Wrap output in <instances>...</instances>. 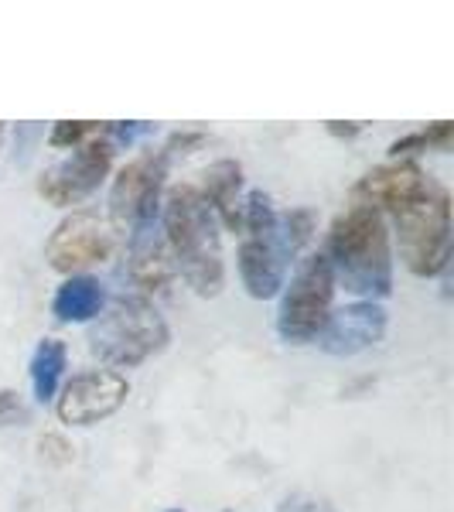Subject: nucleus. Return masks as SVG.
<instances>
[{"label":"nucleus","instance_id":"obj_18","mask_svg":"<svg viewBox=\"0 0 454 512\" xmlns=\"http://www.w3.org/2000/svg\"><path fill=\"white\" fill-rule=\"evenodd\" d=\"M315 222H318V216L311 209H291V212L280 216V233H284L287 246H291L294 253L311 239V233H315Z\"/></svg>","mask_w":454,"mask_h":512},{"label":"nucleus","instance_id":"obj_7","mask_svg":"<svg viewBox=\"0 0 454 512\" xmlns=\"http://www.w3.org/2000/svg\"><path fill=\"white\" fill-rule=\"evenodd\" d=\"M113 154H117V144H113L103 127V134L79 144L65 161L45 168V175L38 181V195L45 198V202L59 205V209L82 205L89 195L99 192V185H103L106 178H110Z\"/></svg>","mask_w":454,"mask_h":512},{"label":"nucleus","instance_id":"obj_11","mask_svg":"<svg viewBox=\"0 0 454 512\" xmlns=\"http://www.w3.org/2000/svg\"><path fill=\"white\" fill-rule=\"evenodd\" d=\"M386 325H390V315L379 301H352L345 308H332L318 335V345L328 355L349 359V355H359L383 342Z\"/></svg>","mask_w":454,"mask_h":512},{"label":"nucleus","instance_id":"obj_10","mask_svg":"<svg viewBox=\"0 0 454 512\" xmlns=\"http://www.w3.org/2000/svg\"><path fill=\"white\" fill-rule=\"evenodd\" d=\"M291 256H294V250L287 246L284 233H280V216L270 233L243 236L236 263H239V280H243L246 294L257 297V301L277 297L284 291L287 270H291Z\"/></svg>","mask_w":454,"mask_h":512},{"label":"nucleus","instance_id":"obj_15","mask_svg":"<svg viewBox=\"0 0 454 512\" xmlns=\"http://www.w3.org/2000/svg\"><path fill=\"white\" fill-rule=\"evenodd\" d=\"M103 304H106L103 284L89 274H76V277H65L59 284V291L52 297V315L65 321V325H86V321L99 318Z\"/></svg>","mask_w":454,"mask_h":512},{"label":"nucleus","instance_id":"obj_14","mask_svg":"<svg viewBox=\"0 0 454 512\" xmlns=\"http://www.w3.org/2000/svg\"><path fill=\"white\" fill-rule=\"evenodd\" d=\"M239 188H243V168L239 161H216L202 171V198L216 212L222 226L239 229Z\"/></svg>","mask_w":454,"mask_h":512},{"label":"nucleus","instance_id":"obj_23","mask_svg":"<svg viewBox=\"0 0 454 512\" xmlns=\"http://www.w3.org/2000/svg\"><path fill=\"white\" fill-rule=\"evenodd\" d=\"M0 147H4V123H0Z\"/></svg>","mask_w":454,"mask_h":512},{"label":"nucleus","instance_id":"obj_5","mask_svg":"<svg viewBox=\"0 0 454 512\" xmlns=\"http://www.w3.org/2000/svg\"><path fill=\"white\" fill-rule=\"evenodd\" d=\"M335 301V274L325 253H308L297 260L291 280H284L277 308V332L284 342L304 345L315 342L332 315Z\"/></svg>","mask_w":454,"mask_h":512},{"label":"nucleus","instance_id":"obj_9","mask_svg":"<svg viewBox=\"0 0 454 512\" xmlns=\"http://www.w3.org/2000/svg\"><path fill=\"white\" fill-rule=\"evenodd\" d=\"M130 383L113 369H86L65 379L55 396V414L69 427H93L99 420L113 417L127 403Z\"/></svg>","mask_w":454,"mask_h":512},{"label":"nucleus","instance_id":"obj_20","mask_svg":"<svg viewBox=\"0 0 454 512\" xmlns=\"http://www.w3.org/2000/svg\"><path fill=\"white\" fill-rule=\"evenodd\" d=\"M31 420V407L18 390H0V427H24Z\"/></svg>","mask_w":454,"mask_h":512},{"label":"nucleus","instance_id":"obj_3","mask_svg":"<svg viewBox=\"0 0 454 512\" xmlns=\"http://www.w3.org/2000/svg\"><path fill=\"white\" fill-rule=\"evenodd\" d=\"M171 342V328L158 308L147 297H117L99 318L89 325V352L103 362L106 369L144 366L147 359L161 355Z\"/></svg>","mask_w":454,"mask_h":512},{"label":"nucleus","instance_id":"obj_24","mask_svg":"<svg viewBox=\"0 0 454 512\" xmlns=\"http://www.w3.org/2000/svg\"><path fill=\"white\" fill-rule=\"evenodd\" d=\"M164 512H185V509H164Z\"/></svg>","mask_w":454,"mask_h":512},{"label":"nucleus","instance_id":"obj_16","mask_svg":"<svg viewBox=\"0 0 454 512\" xmlns=\"http://www.w3.org/2000/svg\"><path fill=\"white\" fill-rule=\"evenodd\" d=\"M65 366H69V349H65L62 338H41L31 352L28 362V376H31V390H35L38 403H48L59 396Z\"/></svg>","mask_w":454,"mask_h":512},{"label":"nucleus","instance_id":"obj_2","mask_svg":"<svg viewBox=\"0 0 454 512\" xmlns=\"http://www.w3.org/2000/svg\"><path fill=\"white\" fill-rule=\"evenodd\" d=\"M325 260L342 284L362 301H379L393 291V250L386 219L369 205L352 202L342 216H335L325 239Z\"/></svg>","mask_w":454,"mask_h":512},{"label":"nucleus","instance_id":"obj_19","mask_svg":"<svg viewBox=\"0 0 454 512\" xmlns=\"http://www.w3.org/2000/svg\"><path fill=\"white\" fill-rule=\"evenodd\" d=\"M38 458L52 468H65V465H72V458H76V448H72L62 434H41L38 437Z\"/></svg>","mask_w":454,"mask_h":512},{"label":"nucleus","instance_id":"obj_13","mask_svg":"<svg viewBox=\"0 0 454 512\" xmlns=\"http://www.w3.org/2000/svg\"><path fill=\"white\" fill-rule=\"evenodd\" d=\"M130 277L144 291H161L175 277V260H171L164 236L154 233V226L130 233Z\"/></svg>","mask_w":454,"mask_h":512},{"label":"nucleus","instance_id":"obj_6","mask_svg":"<svg viewBox=\"0 0 454 512\" xmlns=\"http://www.w3.org/2000/svg\"><path fill=\"white\" fill-rule=\"evenodd\" d=\"M168 178V154L144 151L134 161H127L113 178L110 188V226L113 233H137L144 226H154L161 209V188Z\"/></svg>","mask_w":454,"mask_h":512},{"label":"nucleus","instance_id":"obj_1","mask_svg":"<svg viewBox=\"0 0 454 512\" xmlns=\"http://www.w3.org/2000/svg\"><path fill=\"white\" fill-rule=\"evenodd\" d=\"M164 209V243L175 260V270L185 277L198 297H219L226 287V260H222L219 219L209 209L195 185H171L161 202Z\"/></svg>","mask_w":454,"mask_h":512},{"label":"nucleus","instance_id":"obj_4","mask_svg":"<svg viewBox=\"0 0 454 512\" xmlns=\"http://www.w3.org/2000/svg\"><path fill=\"white\" fill-rule=\"evenodd\" d=\"M400 260L414 277H441L451 263V198L441 185L393 212Z\"/></svg>","mask_w":454,"mask_h":512},{"label":"nucleus","instance_id":"obj_21","mask_svg":"<svg viewBox=\"0 0 454 512\" xmlns=\"http://www.w3.org/2000/svg\"><path fill=\"white\" fill-rule=\"evenodd\" d=\"M280 512H332L325 502L311 499V495H291V499L280 502Z\"/></svg>","mask_w":454,"mask_h":512},{"label":"nucleus","instance_id":"obj_12","mask_svg":"<svg viewBox=\"0 0 454 512\" xmlns=\"http://www.w3.org/2000/svg\"><path fill=\"white\" fill-rule=\"evenodd\" d=\"M431 188H434V181L424 175V168H420L417 161L403 158V161L379 164V168L369 171L356 185V202L376 209L379 216H383V212L393 216V212L407 209L410 202L424 198Z\"/></svg>","mask_w":454,"mask_h":512},{"label":"nucleus","instance_id":"obj_17","mask_svg":"<svg viewBox=\"0 0 454 512\" xmlns=\"http://www.w3.org/2000/svg\"><path fill=\"white\" fill-rule=\"evenodd\" d=\"M103 134V127L93 120H59L52 127V134H48V144L52 147H69V151H76L79 144H86L89 137Z\"/></svg>","mask_w":454,"mask_h":512},{"label":"nucleus","instance_id":"obj_8","mask_svg":"<svg viewBox=\"0 0 454 512\" xmlns=\"http://www.w3.org/2000/svg\"><path fill=\"white\" fill-rule=\"evenodd\" d=\"M113 226L106 222L99 212H89V209H79V212H69L59 226L52 229L45 243V260L55 274H65V277H76V274H86L89 267H99L113 256Z\"/></svg>","mask_w":454,"mask_h":512},{"label":"nucleus","instance_id":"obj_22","mask_svg":"<svg viewBox=\"0 0 454 512\" xmlns=\"http://www.w3.org/2000/svg\"><path fill=\"white\" fill-rule=\"evenodd\" d=\"M359 130H362V123H338V120L328 123V134L332 137H356Z\"/></svg>","mask_w":454,"mask_h":512}]
</instances>
